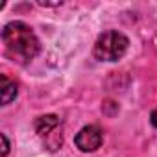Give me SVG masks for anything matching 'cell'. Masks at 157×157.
I'll return each instance as SVG.
<instances>
[{
    "label": "cell",
    "instance_id": "obj_1",
    "mask_svg": "<svg viewBox=\"0 0 157 157\" xmlns=\"http://www.w3.org/2000/svg\"><path fill=\"white\" fill-rule=\"evenodd\" d=\"M2 41L6 46V54L17 61V63H30L41 50L39 39L33 33V30L21 22V21H13L8 22L2 30Z\"/></svg>",
    "mask_w": 157,
    "mask_h": 157
},
{
    "label": "cell",
    "instance_id": "obj_2",
    "mask_svg": "<svg viewBox=\"0 0 157 157\" xmlns=\"http://www.w3.org/2000/svg\"><path fill=\"white\" fill-rule=\"evenodd\" d=\"M129 48V39L122 33V32H117V30H107L104 32L96 43H94V48H93V54L98 61H118L120 57H124V54L128 52Z\"/></svg>",
    "mask_w": 157,
    "mask_h": 157
},
{
    "label": "cell",
    "instance_id": "obj_3",
    "mask_svg": "<svg viewBox=\"0 0 157 157\" xmlns=\"http://www.w3.org/2000/svg\"><path fill=\"white\" fill-rule=\"evenodd\" d=\"M104 142V133L98 126H85L74 137V144L80 151H96Z\"/></svg>",
    "mask_w": 157,
    "mask_h": 157
},
{
    "label": "cell",
    "instance_id": "obj_4",
    "mask_svg": "<svg viewBox=\"0 0 157 157\" xmlns=\"http://www.w3.org/2000/svg\"><path fill=\"white\" fill-rule=\"evenodd\" d=\"M59 126V118L56 115H43L35 120V131L39 135H48Z\"/></svg>",
    "mask_w": 157,
    "mask_h": 157
},
{
    "label": "cell",
    "instance_id": "obj_5",
    "mask_svg": "<svg viewBox=\"0 0 157 157\" xmlns=\"http://www.w3.org/2000/svg\"><path fill=\"white\" fill-rule=\"evenodd\" d=\"M0 80H2V105H8V104H11L15 98H17V83L15 82H11L10 78L6 76V74H2L0 76Z\"/></svg>",
    "mask_w": 157,
    "mask_h": 157
},
{
    "label": "cell",
    "instance_id": "obj_6",
    "mask_svg": "<svg viewBox=\"0 0 157 157\" xmlns=\"http://www.w3.org/2000/svg\"><path fill=\"white\" fill-rule=\"evenodd\" d=\"M0 139H2V157H6L8 151H10V140H8V137H6L4 133L0 135Z\"/></svg>",
    "mask_w": 157,
    "mask_h": 157
}]
</instances>
